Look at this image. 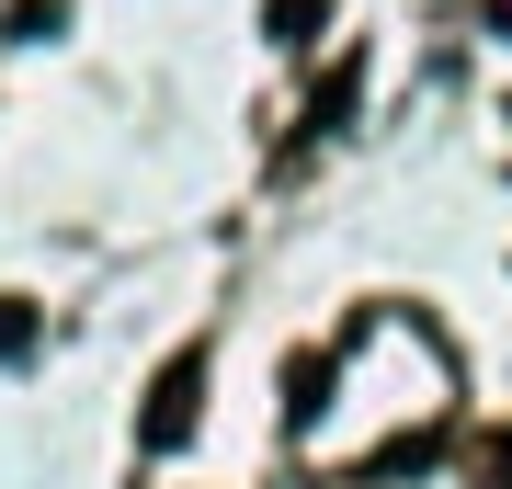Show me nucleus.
<instances>
[{
    "instance_id": "1",
    "label": "nucleus",
    "mask_w": 512,
    "mask_h": 489,
    "mask_svg": "<svg viewBox=\"0 0 512 489\" xmlns=\"http://www.w3.org/2000/svg\"><path fill=\"white\" fill-rule=\"evenodd\" d=\"M194 421H205V342H183L160 376H148V399H137V444H148V455H171Z\"/></svg>"
},
{
    "instance_id": "2",
    "label": "nucleus",
    "mask_w": 512,
    "mask_h": 489,
    "mask_svg": "<svg viewBox=\"0 0 512 489\" xmlns=\"http://www.w3.org/2000/svg\"><path fill=\"white\" fill-rule=\"evenodd\" d=\"M353 103H365V57H330V69L308 80V126H296V137H342Z\"/></svg>"
},
{
    "instance_id": "3",
    "label": "nucleus",
    "mask_w": 512,
    "mask_h": 489,
    "mask_svg": "<svg viewBox=\"0 0 512 489\" xmlns=\"http://www.w3.org/2000/svg\"><path fill=\"white\" fill-rule=\"evenodd\" d=\"M319 410H330V353H296V376H285V433H319Z\"/></svg>"
},
{
    "instance_id": "4",
    "label": "nucleus",
    "mask_w": 512,
    "mask_h": 489,
    "mask_svg": "<svg viewBox=\"0 0 512 489\" xmlns=\"http://www.w3.org/2000/svg\"><path fill=\"white\" fill-rule=\"evenodd\" d=\"M262 35L274 46H319V0H262Z\"/></svg>"
},
{
    "instance_id": "5",
    "label": "nucleus",
    "mask_w": 512,
    "mask_h": 489,
    "mask_svg": "<svg viewBox=\"0 0 512 489\" xmlns=\"http://www.w3.org/2000/svg\"><path fill=\"white\" fill-rule=\"evenodd\" d=\"M35 353V296H0V364Z\"/></svg>"
},
{
    "instance_id": "6",
    "label": "nucleus",
    "mask_w": 512,
    "mask_h": 489,
    "mask_svg": "<svg viewBox=\"0 0 512 489\" xmlns=\"http://www.w3.org/2000/svg\"><path fill=\"white\" fill-rule=\"evenodd\" d=\"M478 478H490V489H512V421H501L490 444H478Z\"/></svg>"
},
{
    "instance_id": "7",
    "label": "nucleus",
    "mask_w": 512,
    "mask_h": 489,
    "mask_svg": "<svg viewBox=\"0 0 512 489\" xmlns=\"http://www.w3.org/2000/svg\"><path fill=\"white\" fill-rule=\"evenodd\" d=\"M490 35H512V0H490Z\"/></svg>"
}]
</instances>
